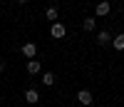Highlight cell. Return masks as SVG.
Returning a JSON list of instances; mask_svg holds the SVG:
<instances>
[{"label": "cell", "instance_id": "cell-1", "mask_svg": "<svg viewBox=\"0 0 124 107\" xmlns=\"http://www.w3.org/2000/svg\"><path fill=\"white\" fill-rule=\"evenodd\" d=\"M50 35H52L55 40H62V37L67 35V27L62 25V23H52V25H50Z\"/></svg>", "mask_w": 124, "mask_h": 107}, {"label": "cell", "instance_id": "cell-2", "mask_svg": "<svg viewBox=\"0 0 124 107\" xmlns=\"http://www.w3.org/2000/svg\"><path fill=\"white\" fill-rule=\"evenodd\" d=\"M109 10H112L109 0H99V3L94 5V15H97V18H104V15H109Z\"/></svg>", "mask_w": 124, "mask_h": 107}, {"label": "cell", "instance_id": "cell-3", "mask_svg": "<svg viewBox=\"0 0 124 107\" xmlns=\"http://www.w3.org/2000/svg\"><path fill=\"white\" fill-rule=\"evenodd\" d=\"M77 102L85 105V107H89L92 102H94V95H92L89 90H79V92H77Z\"/></svg>", "mask_w": 124, "mask_h": 107}, {"label": "cell", "instance_id": "cell-4", "mask_svg": "<svg viewBox=\"0 0 124 107\" xmlns=\"http://www.w3.org/2000/svg\"><path fill=\"white\" fill-rule=\"evenodd\" d=\"M112 37H114V35H112L109 30H99V33H97V45H102V47L112 45Z\"/></svg>", "mask_w": 124, "mask_h": 107}, {"label": "cell", "instance_id": "cell-5", "mask_svg": "<svg viewBox=\"0 0 124 107\" xmlns=\"http://www.w3.org/2000/svg\"><path fill=\"white\" fill-rule=\"evenodd\" d=\"M23 55H25L27 60H35V55H37V45H35V42H25V45H23Z\"/></svg>", "mask_w": 124, "mask_h": 107}, {"label": "cell", "instance_id": "cell-6", "mask_svg": "<svg viewBox=\"0 0 124 107\" xmlns=\"http://www.w3.org/2000/svg\"><path fill=\"white\" fill-rule=\"evenodd\" d=\"M25 102L37 105V102H40V92H37L35 87H27V90H25Z\"/></svg>", "mask_w": 124, "mask_h": 107}, {"label": "cell", "instance_id": "cell-7", "mask_svg": "<svg viewBox=\"0 0 124 107\" xmlns=\"http://www.w3.org/2000/svg\"><path fill=\"white\" fill-rule=\"evenodd\" d=\"M25 70H27V75H37L40 70H42V62H37V60H27Z\"/></svg>", "mask_w": 124, "mask_h": 107}, {"label": "cell", "instance_id": "cell-8", "mask_svg": "<svg viewBox=\"0 0 124 107\" xmlns=\"http://www.w3.org/2000/svg\"><path fill=\"white\" fill-rule=\"evenodd\" d=\"M94 27H97V23H94V18H85L82 20V30H85V33H94Z\"/></svg>", "mask_w": 124, "mask_h": 107}, {"label": "cell", "instance_id": "cell-9", "mask_svg": "<svg viewBox=\"0 0 124 107\" xmlns=\"http://www.w3.org/2000/svg\"><path fill=\"white\" fill-rule=\"evenodd\" d=\"M112 45H114V50H124V33H119V35H114L112 37Z\"/></svg>", "mask_w": 124, "mask_h": 107}, {"label": "cell", "instance_id": "cell-10", "mask_svg": "<svg viewBox=\"0 0 124 107\" xmlns=\"http://www.w3.org/2000/svg\"><path fill=\"white\" fill-rule=\"evenodd\" d=\"M45 15H47V20H52V23H57V15H60L57 5H50V8L45 10Z\"/></svg>", "mask_w": 124, "mask_h": 107}, {"label": "cell", "instance_id": "cell-11", "mask_svg": "<svg viewBox=\"0 0 124 107\" xmlns=\"http://www.w3.org/2000/svg\"><path fill=\"white\" fill-rule=\"evenodd\" d=\"M42 85L52 87V85H55V72H45V75H42Z\"/></svg>", "mask_w": 124, "mask_h": 107}, {"label": "cell", "instance_id": "cell-12", "mask_svg": "<svg viewBox=\"0 0 124 107\" xmlns=\"http://www.w3.org/2000/svg\"><path fill=\"white\" fill-rule=\"evenodd\" d=\"M5 67H8V62H5V60H0V72H5Z\"/></svg>", "mask_w": 124, "mask_h": 107}, {"label": "cell", "instance_id": "cell-13", "mask_svg": "<svg viewBox=\"0 0 124 107\" xmlns=\"http://www.w3.org/2000/svg\"><path fill=\"white\" fill-rule=\"evenodd\" d=\"M15 3H20V5H25V3H30V0H15Z\"/></svg>", "mask_w": 124, "mask_h": 107}, {"label": "cell", "instance_id": "cell-14", "mask_svg": "<svg viewBox=\"0 0 124 107\" xmlns=\"http://www.w3.org/2000/svg\"><path fill=\"white\" fill-rule=\"evenodd\" d=\"M0 3H3V0H0Z\"/></svg>", "mask_w": 124, "mask_h": 107}]
</instances>
